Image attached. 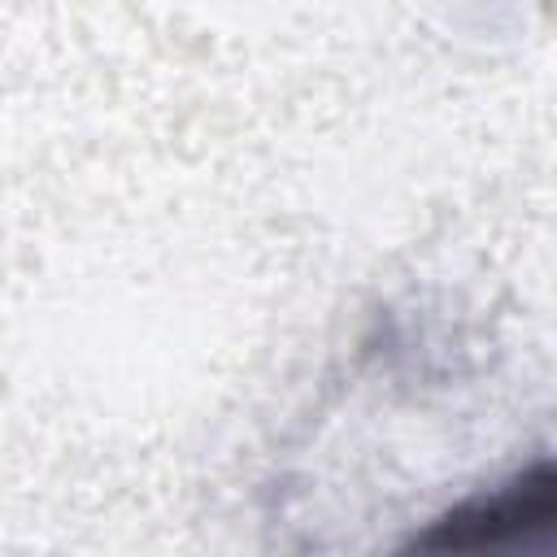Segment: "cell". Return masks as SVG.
I'll list each match as a JSON object with an SVG mask.
<instances>
[{
  "instance_id": "obj_1",
  "label": "cell",
  "mask_w": 557,
  "mask_h": 557,
  "mask_svg": "<svg viewBox=\"0 0 557 557\" xmlns=\"http://www.w3.org/2000/svg\"><path fill=\"white\" fill-rule=\"evenodd\" d=\"M553 531V470L535 461L487 496L461 500L435 518L413 544L431 553H496L513 544H540Z\"/></svg>"
}]
</instances>
